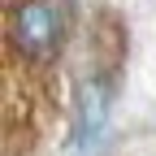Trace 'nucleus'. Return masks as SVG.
I'll use <instances>...</instances> for the list:
<instances>
[{
  "mask_svg": "<svg viewBox=\"0 0 156 156\" xmlns=\"http://www.w3.org/2000/svg\"><path fill=\"white\" fill-rule=\"evenodd\" d=\"M69 13L61 0H17L9 13V44L26 61H52L65 44Z\"/></svg>",
  "mask_w": 156,
  "mask_h": 156,
  "instance_id": "obj_1",
  "label": "nucleus"
},
{
  "mask_svg": "<svg viewBox=\"0 0 156 156\" xmlns=\"http://www.w3.org/2000/svg\"><path fill=\"white\" fill-rule=\"evenodd\" d=\"M108 108H113V95L104 78H83L74 95V122H69V143L78 156H95L104 143V130H108Z\"/></svg>",
  "mask_w": 156,
  "mask_h": 156,
  "instance_id": "obj_2",
  "label": "nucleus"
}]
</instances>
